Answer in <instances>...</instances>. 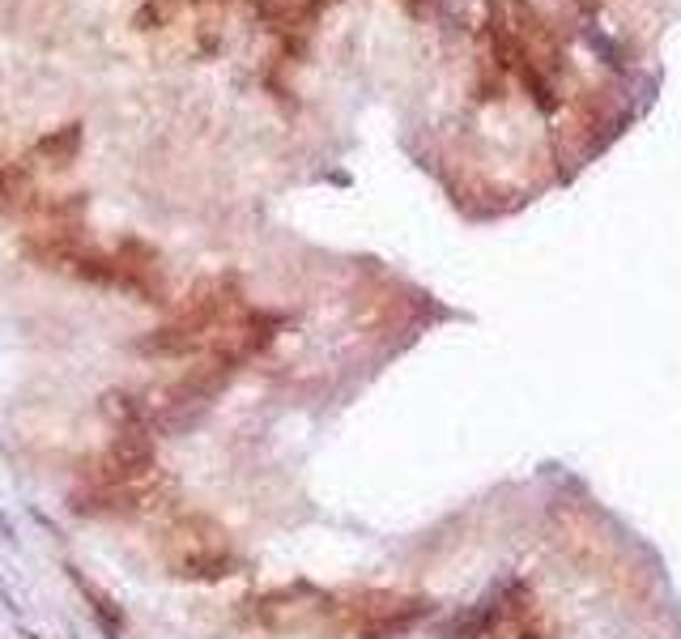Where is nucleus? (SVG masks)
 <instances>
[{"label":"nucleus","mask_w":681,"mask_h":639,"mask_svg":"<svg viewBox=\"0 0 681 639\" xmlns=\"http://www.w3.org/2000/svg\"><path fill=\"white\" fill-rule=\"evenodd\" d=\"M213 345L209 333H200L193 324H184V320H171V324H158V329H149L137 337V354L141 358H193V354H205Z\"/></svg>","instance_id":"obj_3"},{"label":"nucleus","mask_w":681,"mask_h":639,"mask_svg":"<svg viewBox=\"0 0 681 639\" xmlns=\"http://www.w3.org/2000/svg\"><path fill=\"white\" fill-rule=\"evenodd\" d=\"M239 567H244V563H239L231 550H222V545H193L188 554L175 558V572H179L184 580H193V585L231 580V576H239Z\"/></svg>","instance_id":"obj_4"},{"label":"nucleus","mask_w":681,"mask_h":639,"mask_svg":"<svg viewBox=\"0 0 681 639\" xmlns=\"http://www.w3.org/2000/svg\"><path fill=\"white\" fill-rule=\"evenodd\" d=\"M35 153H39L48 167H55V171L73 167V162H77V153H82V124L73 120V124H60V128H51L48 137H39Z\"/></svg>","instance_id":"obj_5"},{"label":"nucleus","mask_w":681,"mask_h":639,"mask_svg":"<svg viewBox=\"0 0 681 639\" xmlns=\"http://www.w3.org/2000/svg\"><path fill=\"white\" fill-rule=\"evenodd\" d=\"M516 73H520V82L529 86V95H533V102H536V107H541V111H554V107H558V95H554V86H549V77H545V73L536 69L533 60H524V64H520Z\"/></svg>","instance_id":"obj_7"},{"label":"nucleus","mask_w":681,"mask_h":639,"mask_svg":"<svg viewBox=\"0 0 681 639\" xmlns=\"http://www.w3.org/2000/svg\"><path fill=\"white\" fill-rule=\"evenodd\" d=\"M115 260L128 265V269H158V265H162L158 247H149L146 239H137V235H128L124 244L115 247Z\"/></svg>","instance_id":"obj_9"},{"label":"nucleus","mask_w":681,"mask_h":639,"mask_svg":"<svg viewBox=\"0 0 681 639\" xmlns=\"http://www.w3.org/2000/svg\"><path fill=\"white\" fill-rule=\"evenodd\" d=\"M179 4H184V0H146V4L137 9V17H133V26H137V30L171 26V22H175V13H179Z\"/></svg>","instance_id":"obj_8"},{"label":"nucleus","mask_w":681,"mask_h":639,"mask_svg":"<svg viewBox=\"0 0 681 639\" xmlns=\"http://www.w3.org/2000/svg\"><path fill=\"white\" fill-rule=\"evenodd\" d=\"M26 639H39V636H26Z\"/></svg>","instance_id":"obj_10"},{"label":"nucleus","mask_w":681,"mask_h":639,"mask_svg":"<svg viewBox=\"0 0 681 639\" xmlns=\"http://www.w3.org/2000/svg\"><path fill=\"white\" fill-rule=\"evenodd\" d=\"M158 465V443L149 427H120L111 443L90 460V482L124 487V482H149Z\"/></svg>","instance_id":"obj_1"},{"label":"nucleus","mask_w":681,"mask_h":639,"mask_svg":"<svg viewBox=\"0 0 681 639\" xmlns=\"http://www.w3.org/2000/svg\"><path fill=\"white\" fill-rule=\"evenodd\" d=\"M73 585L82 589V597H86V605L95 610L98 627L107 631V639H124V627H128V623H124V610H120V605H115V601H111L107 592L98 589V585H90V580H86L82 572H73Z\"/></svg>","instance_id":"obj_6"},{"label":"nucleus","mask_w":681,"mask_h":639,"mask_svg":"<svg viewBox=\"0 0 681 639\" xmlns=\"http://www.w3.org/2000/svg\"><path fill=\"white\" fill-rule=\"evenodd\" d=\"M153 499L158 491L149 482H124V487L90 482L69 494V507H73V516H86V520H133L153 507Z\"/></svg>","instance_id":"obj_2"}]
</instances>
